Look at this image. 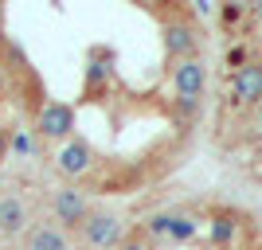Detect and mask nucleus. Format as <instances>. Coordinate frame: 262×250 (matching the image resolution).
<instances>
[{"instance_id": "10", "label": "nucleus", "mask_w": 262, "mask_h": 250, "mask_svg": "<svg viewBox=\"0 0 262 250\" xmlns=\"http://www.w3.org/2000/svg\"><path fill=\"white\" fill-rule=\"evenodd\" d=\"M231 239H235V219H231V215H215V219H211V242L227 246Z\"/></svg>"}, {"instance_id": "2", "label": "nucleus", "mask_w": 262, "mask_h": 250, "mask_svg": "<svg viewBox=\"0 0 262 250\" xmlns=\"http://www.w3.org/2000/svg\"><path fill=\"white\" fill-rule=\"evenodd\" d=\"M35 133L43 141H59V145L67 137H75V106H67V102H43L39 113H35Z\"/></svg>"}, {"instance_id": "14", "label": "nucleus", "mask_w": 262, "mask_h": 250, "mask_svg": "<svg viewBox=\"0 0 262 250\" xmlns=\"http://www.w3.org/2000/svg\"><path fill=\"white\" fill-rule=\"evenodd\" d=\"M243 12H247L243 4H223V8H219V20L231 28V24H239V20H243Z\"/></svg>"}, {"instance_id": "20", "label": "nucleus", "mask_w": 262, "mask_h": 250, "mask_svg": "<svg viewBox=\"0 0 262 250\" xmlns=\"http://www.w3.org/2000/svg\"><path fill=\"white\" fill-rule=\"evenodd\" d=\"M8 250H24V246H8Z\"/></svg>"}, {"instance_id": "9", "label": "nucleus", "mask_w": 262, "mask_h": 250, "mask_svg": "<svg viewBox=\"0 0 262 250\" xmlns=\"http://www.w3.org/2000/svg\"><path fill=\"white\" fill-rule=\"evenodd\" d=\"M24 250H71V235L59 231L51 219H32V227L20 242Z\"/></svg>"}, {"instance_id": "12", "label": "nucleus", "mask_w": 262, "mask_h": 250, "mask_svg": "<svg viewBox=\"0 0 262 250\" xmlns=\"http://www.w3.org/2000/svg\"><path fill=\"white\" fill-rule=\"evenodd\" d=\"M8 152H16V156H28V152H35V141L28 137V129H20V133L8 141Z\"/></svg>"}, {"instance_id": "3", "label": "nucleus", "mask_w": 262, "mask_h": 250, "mask_svg": "<svg viewBox=\"0 0 262 250\" xmlns=\"http://www.w3.org/2000/svg\"><path fill=\"white\" fill-rule=\"evenodd\" d=\"M172 90H176L180 102H200L204 98V90H208V66H204L200 55L172 63Z\"/></svg>"}, {"instance_id": "17", "label": "nucleus", "mask_w": 262, "mask_h": 250, "mask_svg": "<svg viewBox=\"0 0 262 250\" xmlns=\"http://www.w3.org/2000/svg\"><path fill=\"white\" fill-rule=\"evenodd\" d=\"M8 98V71H4V63H0V102Z\"/></svg>"}, {"instance_id": "11", "label": "nucleus", "mask_w": 262, "mask_h": 250, "mask_svg": "<svg viewBox=\"0 0 262 250\" xmlns=\"http://www.w3.org/2000/svg\"><path fill=\"white\" fill-rule=\"evenodd\" d=\"M192 235H196V223L188 215H168V239L184 242V239H192Z\"/></svg>"}, {"instance_id": "16", "label": "nucleus", "mask_w": 262, "mask_h": 250, "mask_svg": "<svg viewBox=\"0 0 262 250\" xmlns=\"http://www.w3.org/2000/svg\"><path fill=\"white\" fill-rule=\"evenodd\" d=\"M8 141H12V133L4 129V125H0V161H4V156H8Z\"/></svg>"}, {"instance_id": "8", "label": "nucleus", "mask_w": 262, "mask_h": 250, "mask_svg": "<svg viewBox=\"0 0 262 250\" xmlns=\"http://www.w3.org/2000/svg\"><path fill=\"white\" fill-rule=\"evenodd\" d=\"M231 102L235 106H262V63L251 59L231 75Z\"/></svg>"}, {"instance_id": "19", "label": "nucleus", "mask_w": 262, "mask_h": 250, "mask_svg": "<svg viewBox=\"0 0 262 250\" xmlns=\"http://www.w3.org/2000/svg\"><path fill=\"white\" fill-rule=\"evenodd\" d=\"M0 47H4V28H0Z\"/></svg>"}, {"instance_id": "6", "label": "nucleus", "mask_w": 262, "mask_h": 250, "mask_svg": "<svg viewBox=\"0 0 262 250\" xmlns=\"http://www.w3.org/2000/svg\"><path fill=\"white\" fill-rule=\"evenodd\" d=\"M55 172L59 176H82V172H90L94 168V145L90 141H82V137H67L59 149H55Z\"/></svg>"}, {"instance_id": "7", "label": "nucleus", "mask_w": 262, "mask_h": 250, "mask_svg": "<svg viewBox=\"0 0 262 250\" xmlns=\"http://www.w3.org/2000/svg\"><path fill=\"white\" fill-rule=\"evenodd\" d=\"M32 227V207L16 192H0V239H24Z\"/></svg>"}, {"instance_id": "4", "label": "nucleus", "mask_w": 262, "mask_h": 250, "mask_svg": "<svg viewBox=\"0 0 262 250\" xmlns=\"http://www.w3.org/2000/svg\"><path fill=\"white\" fill-rule=\"evenodd\" d=\"M161 39H164V55H168L172 63H180V59H192V55L200 51V32H196V24L184 20V16L164 20Z\"/></svg>"}, {"instance_id": "13", "label": "nucleus", "mask_w": 262, "mask_h": 250, "mask_svg": "<svg viewBox=\"0 0 262 250\" xmlns=\"http://www.w3.org/2000/svg\"><path fill=\"white\" fill-rule=\"evenodd\" d=\"M114 250H153V242L145 239V235H129V239H121Z\"/></svg>"}, {"instance_id": "1", "label": "nucleus", "mask_w": 262, "mask_h": 250, "mask_svg": "<svg viewBox=\"0 0 262 250\" xmlns=\"http://www.w3.org/2000/svg\"><path fill=\"white\" fill-rule=\"evenodd\" d=\"M47 211H51V223L59 231H78L82 223H86V215H90V203H86V196L78 192V188H55L51 192V199H47Z\"/></svg>"}, {"instance_id": "5", "label": "nucleus", "mask_w": 262, "mask_h": 250, "mask_svg": "<svg viewBox=\"0 0 262 250\" xmlns=\"http://www.w3.org/2000/svg\"><path fill=\"white\" fill-rule=\"evenodd\" d=\"M78 235L90 250H114L121 242V219L114 211H90L86 223L78 227Z\"/></svg>"}, {"instance_id": "18", "label": "nucleus", "mask_w": 262, "mask_h": 250, "mask_svg": "<svg viewBox=\"0 0 262 250\" xmlns=\"http://www.w3.org/2000/svg\"><path fill=\"white\" fill-rule=\"evenodd\" d=\"M251 12H254V20H258V24H262V0H258V4H254V8H251Z\"/></svg>"}, {"instance_id": "15", "label": "nucleus", "mask_w": 262, "mask_h": 250, "mask_svg": "<svg viewBox=\"0 0 262 250\" xmlns=\"http://www.w3.org/2000/svg\"><path fill=\"white\" fill-rule=\"evenodd\" d=\"M247 63H251V59H247V47H243V43L227 47V66H235V71H239V66H247Z\"/></svg>"}]
</instances>
